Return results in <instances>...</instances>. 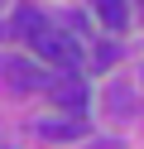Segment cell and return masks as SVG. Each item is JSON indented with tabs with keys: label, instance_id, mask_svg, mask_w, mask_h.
<instances>
[{
	"label": "cell",
	"instance_id": "obj_1",
	"mask_svg": "<svg viewBox=\"0 0 144 149\" xmlns=\"http://www.w3.org/2000/svg\"><path fill=\"white\" fill-rule=\"evenodd\" d=\"M34 48H38V58H48L53 68H63V72H77V68H82V48H77V39L67 29H43L34 39Z\"/></svg>",
	"mask_w": 144,
	"mask_h": 149
},
{
	"label": "cell",
	"instance_id": "obj_4",
	"mask_svg": "<svg viewBox=\"0 0 144 149\" xmlns=\"http://www.w3.org/2000/svg\"><path fill=\"white\" fill-rule=\"evenodd\" d=\"M43 29H53V24L43 19V10H34V5H19L15 15H10V34H24V39H38Z\"/></svg>",
	"mask_w": 144,
	"mask_h": 149
},
{
	"label": "cell",
	"instance_id": "obj_2",
	"mask_svg": "<svg viewBox=\"0 0 144 149\" xmlns=\"http://www.w3.org/2000/svg\"><path fill=\"white\" fill-rule=\"evenodd\" d=\"M48 96H53V106H63L67 116L82 120V111H86V82L77 77V72H58L53 87H48Z\"/></svg>",
	"mask_w": 144,
	"mask_h": 149
},
{
	"label": "cell",
	"instance_id": "obj_3",
	"mask_svg": "<svg viewBox=\"0 0 144 149\" xmlns=\"http://www.w3.org/2000/svg\"><path fill=\"white\" fill-rule=\"evenodd\" d=\"M0 72H5V82L10 87H19V91H38V87H53V77H48V72H38V63L34 58H5L0 63Z\"/></svg>",
	"mask_w": 144,
	"mask_h": 149
},
{
	"label": "cell",
	"instance_id": "obj_6",
	"mask_svg": "<svg viewBox=\"0 0 144 149\" xmlns=\"http://www.w3.org/2000/svg\"><path fill=\"white\" fill-rule=\"evenodd\" d=\"M91 10L101 15V24H106V29H125V24H130L125 0H91Z\"/></svg>",
	"mask_w": 144,
	"mask_h": 149
},
{
	"label": "cell",
	"instance_id": "obj_5",
	"mask_svg": "<svg viewBox=\"0 0 144 149\" xmlns=\"http://www.w3.org/2000/svg\"><path fill=\"white\" fill-rule=\"evenodd\" d=\"M38 135H43V139H82L86 125L77 116H53V120H38Z\"/></svg>",
	"mask_w": 144,
	"mask_h": 149
}]
</instances>
